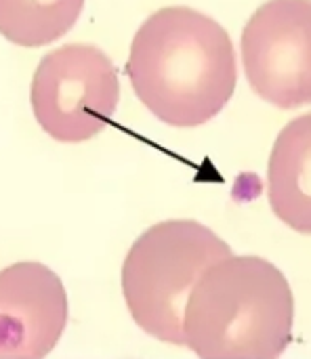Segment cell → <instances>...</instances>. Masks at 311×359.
Wrapping results in <instances>:
<instances>
[{"label": "cell", "mask_w": 311, "mask_h": 359, "mask_svg": "<svg viewBox=\"0 0 311 359\" xmlns=\"http://www.w3.org/2000/svg\"><path fill=\"white\" fill-rule=\"evenodd\" d=\"M126 74L137 99L160 122L194 128L217 118L238 86L232 36L192 6H164L137 29Z\"/></svg>", "instance_id": "1"}, {"label": "cell", "mask_w": 311, "mask_h": 359, "mask_svg": "<svg viewBox=\"0 0 311 359\" xmlns=\"http://www.w3.org/2000/svg\"><path fill=\"white\" fill-rule=\"evenodd\" d=\"M293 320L284 273L261 257L232 255L194 286L183 341L198 359H280L293 341Z\"/></svg>", "instance_id": "2"}, {"label": "cell", "mask_w": 311, "mask_h": 359, "mask_svg": "<svg viewBox=\"0 0 311 359\" xmlns=\"http://www.w3.org/2000/svg\"><path fill=\"white\" fill-rule=\"evenodd\" d=\"M232 248L192 219L162 221L145 229L122 263V294L133 322L150 337L185 347L183 313L194 286Z\"/></svg>", "instance_id": "3"}, {"label": "cell", "mask_w": 311, "mask_h": 359, "mask_svg": "<svg viewBox=\"0 0 311 359\" xmlns=\"http://www.w3.org/2000/svg\"><path fill=\"white\" fill-rule=\"evenodd\" d=\"M29 101L36 122L48 137L82 143L97 137L116 114L118 72L99 46L65 44L40 59Z\"/></svg>", "instance_id": "4"}, {"label": "cell", "mask_w": 311, "mask_h": 359, "mask_svg": "<svg viewBox=\"0 0 311 359\" xmlns=\"http://www.w3.org/2000/svg\"><path fill=\"white\" fill-rule=\"evenodd\" d=\"M246 80L280 109L311 105V0H265L240 38Z\"/></svg>", "instance_id": "5"}, {"label": "cell", "mask_w": 311, "mask_h": 359, "mask_svg": "<svg viewBox=\"0 0 311 359\" xmlns=\"http://www.w3.org/2000/svg\"><path fill=\"white\" fill-rule=\"evenodd\" d=\"M70 316L61 278L38 261L0 271V359H44Z\"/></svg>", "instance_id": "6"}, {"label": "cell", "mask_w": 311, "mask_h": 359, "mask_svg": "<svg viewBox=\"0 0 311 359\" xmlns=\"http://www.w3.org/2000/svg\"><path fill=\"white\" fill-rule=\"evenodd\" d=\"M267 198L284 225L311 236V111L278 133L267 162Z\"/></svg>", "instance_id": "7"}, {"label": "cell", "mask_w": 311, "mask_h": 359, "mask_svg": "<svg viewBox=\"0 0 311 359\" xmlns=\"http://www.w3.org/2000/svg\"><path fill=\"white\" fill-rule=\"evenodd\" d=\"M86 0H0V34L23 48L63 38L78 21Z\"/></svg>", "instance_id": "8"}]
</instances>
